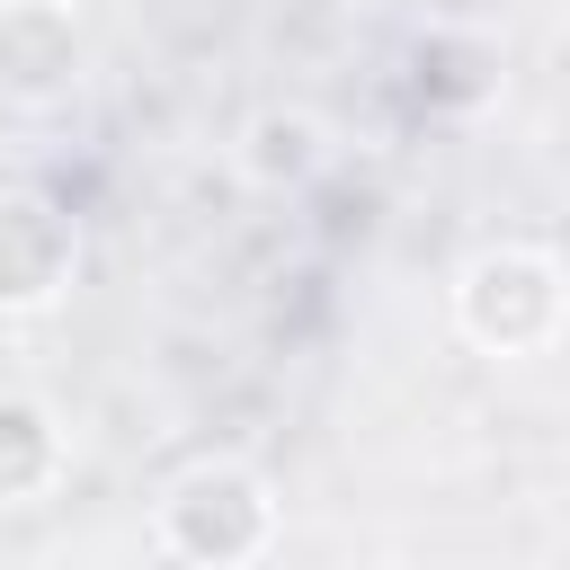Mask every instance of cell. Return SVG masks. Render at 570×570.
<instances>
[{
    "mask_svg": "<svg viewBox=\"0 0 570 570\" xmlns=\"http://www.w3.org/2000/svg\"><path fill=\"white\" fill-rule=\"evenodd\" d=\"M151 534H160L187 570H249V561H267V543H276V490H267L249 463L205 454V463H187V472L160 490Z\"/></svg>",
    "mask_w": 570,
    "mask_h": 570,
    "instance_id": "1",
    "label": "cell"
},
{
    "mask_svg": "<svg viewBox=\"0 0 570 570\" xmlns=\"http://www.w3.org/2000/svg\"><path fill=\"white\" fill-rule=\"evenodd\" d=\"M561 321H570V285L525 240H499L454 276V330L481 356H543L561 338Z\"/></svg>",
    "mask_w": 570,
    "mask_h": 570,
    "instance_id": "2",
    "label": "cell"
},
{
    "mask_svg": "<svg viewBox=\"0 0 570 570\" xmlns=\"http://www.w3.org/2000/svg\"><path fill=\"white\" fill-rule=\"evenodd\" d=\"M89 71V36L62 0H0V107H53Z\"/></svg>",
    "mask_w": 570,
    "mask_h": 570,
    "instance_id": "3",
    "label": "cell"
},
{
    "mask_svg": "<svg viewBox=\"0 0 570 570\" xmlns=\"http://www.w3.org/2000/svg\"><path fill=\"white\" fill-rule=\"evenodd\" d=\"M71 214L53 205V196H36V187H0V303L9 312H36V303H53L62 294V276H71Z\"/></svg>",
    "mask_w": 570,
    "mask_h": 570,
    "instance_id": "4",
    "label": "cell"
},
{
    "mask_svg": "<svg viewBox=\"0 0 570 570\" xmlns=\"http://www.w3.org/2000/svg\"><path fill=\"white\" fill-rule=\"evenodd\" d=\"M62 481V419L36 392H0V508H27Z\"/></svg>",
    "mask_w": 570,
    "mask_h": 570,
    "instance_id": "5",
    "label": "cell"
},
{
    "mask_svg": "<svg viewBox=\"0 0 570 570\" xmlns=\"http://www.w3.org/2000/svg\"><path fill=\"white\" fill-rule=\"evenodd\" d=\"M321 160H330V134H321L312 107H258L249 134H240V169L258 187H312Z\"/></svg>",
    "mask_w": 570,
    "mask_h": 570,
    "instance_id": "6",
    "label": "cell"
},
{
    "mask_svg": "<svg viewBox=\"0 0 570 570\" xmlns=\"http://www.w3.org/2000/svg\"><path fill=\"white\" fill-rule=\"evenodd\" d=\"M410 62H419V89L428 98H454V107L490 98V45H472V36H428Z\"/></svg>",
    "mask_w": 570,
    "mask_h": 570,
    "instance_id": "7",
    "label": "cell"
}]
</instances>
